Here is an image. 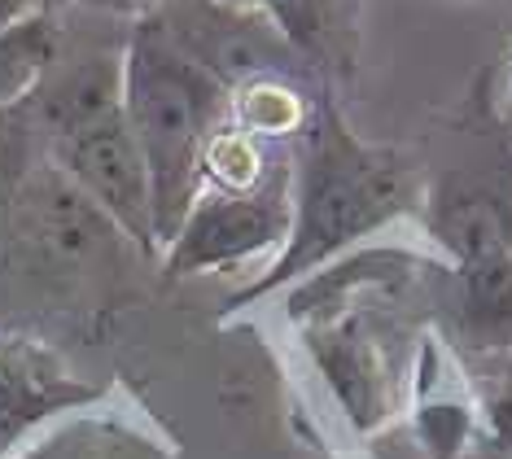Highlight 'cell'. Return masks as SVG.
Wrapping results in <instances>:
<instances>
[{
	"instance_id": "30bf717a",
	"label": "cell",
	"mask_w": 512,
	"mask_h": 459,
	"mask_svg": "<svg viewBox=\"0 0 512 459\" xmlns=\"http://www.w3.org/2000/svg\"><path fill=\"white\" fill-rule=\"evenodd\" d=\"M228 123L250 132L254 140H285V136L302 132V123H307V101H302L281 75H259V79H246L241 88H232Z\"/></svg>"
},
{
	"instance_id": "7c38bea8",
	"label": "cell",
	"mask_w": 512,
	"mask_h": 459,
	"mask_svg": "<svg viewBox=\"0 0 512 459\" xmlns=\"http://www.w3.org/2000/svg\"><path fill=\"white\" fill-rule=\"evenodd\" d=\"M110 433L101 420H66L49 433H40L31 446H22L18 459H106Z\"/></svg>"
},
{
	"instance_id": "277c9868",
	"label": "cell",
	"mask_w": 512,
	"mask_h": 459,
	"mask_svg": "<svg viewBox=\"0 0 512 459\" xmlns=\"http://www.w3.org/2000/svg\"><path fill=\"white\" fill-rule=\"evenodd\" d=\"M294 228V158L281 153L267 180L250 193H215L202 188L189 206L180 232L162 250L167 276L219 272L250 263L259 254H281Z\"/></svg>"
},
{
	"instance_id": "ba28073f",
	"label": "cell",
	"mask_w": 512,
	"mask_h": 459,
	"mask_svg": "<svg viewBox=\"0 0 512 459\" xmlns=\"http://www.w3.org/2000/svg\"><path fill=\"white\" fill-rule=\"evenodd\" d=\"M307 346L324 368V376H329L333 394L342 398L346 416L364 433L377 429L390 416V376L386 363H381L377 337L364 333L359 315L307 324Z\"/></svg>"
},
{
	"instance_id": "8992f818",
	"label": "cell",
	"mask_w": 512,
	"mask_h": 459,
	"mask_svg": "<svg viewBox=\"0 0 512 459\" xmlns=\"http://www.w3.org/2000/svg\"><path fill=\"white\" fill-rule=\"evenodd\" d=\"M149 14L197 66H206L228 88H241L259 75H276L281 57L294 49L267 18L246 14L228 0H154Z\"/></svg>"
},
{
	"instance_id": "9c48e42d",
	"label": "cell",
	"mask_w": 512,
	"mask_h": 459,
	"mask_svg": "<svg viewBox=\"0 0 512 459\" xmlns=\"http://www.w3.org/2000/svg\"><path fill=\"white\" fill-rule=\"evenodd\" d=\"M57 49H62V31H57L53 9H40L0 35V110L31 97L44 84V75L57 62Z\"/></svg>"
},
{
	"instance_id": "4fadbf2b",
	"label": "cell",
	"mask_w": 512,
	"mask_h": 459,
	"mask_svg": "<svg viewBox=\"0 0 512 459\" xmlns=\"http://www.w3.org/2000/svg\"><path fill=\"white\" fill-rule=\"evenodd\" d=\"M469 429H473L469 411L451 407V403L425 407V416H421V438L429 442V451H434L438 459H460L464 442H469Z\"/></svg>"
},
{
	"instance_id": "52a82bcc",
	"label": "cell",
	"mask_w": 512,
	"mask_h": 459,
	"mask_svg": "<svg viewBox=\"0 0 512 459\" xmlns=\"http://www.w3.org/2000/svg\"><path fill=\"white\" fill-rule=\"evenodd\" d=\"M92 398H97V390L66 376L49 350H40L36 341L0 333V455H9L49 416L84 407Z\"/></svg>"
},
{
	"instance_id": "e0dca14e",
	"label": "cell",
	"mask_w": 512,
	"mask_h": 459,
	"mask_svg": "<svg viewBox=\"0 0 512 459\" xmlns=\"http://www.w3.org/2000/svg\"><path fill=\"white\" fill-rule=\"evenodd\" d=\"M149 5H154V0H149Z\"/></svg>"
},
{
	"instance_id": "9a60e30c",
	"label": "cell",
	"mask_w": 512,
	"mask_h": 459,
	"mask_svg": "<svg viewBox=\"0 0 512 459\" xmlns=\"http://www.w3.org/2000/svg\"><path fill=\"white\" fill-rule=\"evenodd\" d=\"M40 9H49V0H0V35L9 27H18L22 18L40 14Z\"/></svg>"
},
{
	"instance_id": "5b68a950",
	"label": "cell",
	"mask_w": 512,
	"mask_h": 459,
	"mask_svg": "<svg viewBox=\"0 0 512 459\" xmlns=\"http://www.w3.org/2000/svg\"><path fill=\"white\" fill-rule=\"evenodd\" d=\"M460 280V328L477 350L512 346V245L491 202H460L438 219Z\"/></svg>"
},
{
	"instance_id": "7a4b0ae2",
	"label": "cell",
	"mask_w": 512,
	"mask_h": 459,
	"mask_svg": "<svg viewBox=\"0 0 512 459\" xmlns=\"http://www.w3.org/2000/svg\"><path fill=\"white\" fill-rule=\"evenodd\" d=\"M228 110L232 88L224 79L197 66L149 9L136 14L123 44V114L149 171L162 250L202 193L206 145L228 123Z\"/></svg>"
},
{
	"instance_id": "2e32d148",
	"label": "cell",
	"mask_w": 512,
	"mask_h": 459,
	"mask_svg": "<svg viewBox=\"0 0 512 459\" xmlns=\"http://www.w3.org/2000/svg\"><path fill=\"white\" fill-rule=\"evenodd\" d=\"M79 5H92V9H132L136 0H79Z\"/></svg>"
},
{
	"instance_id": "8fae6325",
	"label": "cell",
	"mask_w": 512,
	"mask_h": 459,
	"mask_svg": "<svg viewBox=\"0 0 512 459\" xmlns=\"http://www.w3.org/2000/svg\"><path fill=\"white\" fill-rule=\"evenodd\" d=\"M228 5L267 18L294 49H316L324 35H329L337 0H228Z\"/></svg>"
},
{
	"instance_id": "6da1fadb",
	"label": "cell",
	"mask_w": 512,
	"mask_h": 459,
	"mask_svg": "<svg viewBox=\"0 0 512 459\" xmlns=\"http://www.w3.org/2000/svg\"><path fill=\"white\" fill-rule=\"evenodd\" d=\"M416 206V171L403 153L346 132L333 110H320L307 132V153L294 162V228L263 276L228 298V311L267 298L320 272L333 254L381 232Z\"/></svg>"
},
{
	"instance_id": "3957f363",
	"label": "cell",
	"mask_w": 512,
	"mask_h": 459,
	"mask_svg": "<svg viewBox=\"0 0 512 459\" xmlns=\"http://www.w3.org/2000/svg\"><path fill=\"white\" fill-rule=\"evenodd\" d=\"M53 158L84 202H92L132 245L158 250L154 237V193L136 136L123 114V53L92 57L57 79L44 101Z\"/></svg>"
},
{
	"instance_id": "5bb4252c",
	"label": "cell",
	"mask_w": 512,
	"mask_h": 459,
	"mask_svg": "<svg viewBox=\"0 0 512 459\" xmlns=\"http://www.w3.org/2000/svg\"><path fill=\"white\" fill-rule=\"evenodd\" d=\"M486 420H491L495 442L512 451V385H504V390L491 398V407H486Z\"/></svg>"
}]
</instances>
